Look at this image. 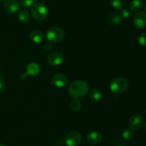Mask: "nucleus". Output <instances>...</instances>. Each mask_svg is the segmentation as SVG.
<instances>
[{"instance_id": "6", "label": "nucleus", "mask_w": 146, "mask_h": 146, "mask_svg": "<svg viewBox=\"0 0 146 146\" xmlns=\"http://www.w3.org/2000/svg\"><path fill=\"white\" fill-rule=\"evenodd\" d=\"M64 60V56L62 52L59 51H54L48 54L47 61L52 66H58L62 64Z\"/></svg>"}, {"instance_id": "8", "label": "nucleus", "mask_w": 146, "mask_h": 146, "mask_svg": "<svg viewBox=\"0 0 146 146\" xmlns=\"http://www.w3.org/2000/svg\"><path fill=\"white\" fill-rule=\"evenodd\" d=\"M143 125V118L140 115H134L130 118L128 121V125L130 129L133 130H138Z\"/></svg>"}, {"instance_id": "15", "label": "nucleus", "mask_w": 146, "mask_h": 146, "mask_svg": "<svg viewBox=\"0 0 146 146\" xmlns=\"http://www.w3.org/2000/svg\"><path fill=\"white\" fill-rule=\"evenodd\" d=\"M108 21L110 24H113V25H117V24H121L122 21V18L121 17L119 14L118 13H111L108 16Z\"/></svg>"}, {"instance_id": "23", "label": "nucleus", "mask_w": 146, "mask_h": 146, "mask_svg": "<svg viewBox=\"0 0 146 146\" xmlns=\"http://www.w3.org/2000/svg\"><path fill=\"white\" fill-rule=\"evenodd\" d=\"M19 2L23 7H29L34 4V0H19Z\"/></svg>"}, {"instance_id": "30", "label": "nucleus", "mask_w": 146, "mask_h": 146, "mask_svg": "<svg viewBox=\"0 0 146 146\" xmlns=\"http://www.w3.org/2000/svg\"><path fill=\"white\" fill-rule=\"evenodd\" d=\"M145 127H146V123H145Z\"/></svg>"}, {"instance_id": "31", "label": "nucleus", "mask_w": 146, "mask_h": 146, "mask_svg": "<svg viewBox=\"0 0 146 146\" xmlns=\"http://www.w3.org/2000/svg\"><path fill=\"white\" fill-rule=\"evenodd\" d=\"M145 113H146V110H145Z\"/></svg>"}, {"instance_id": "4", "label": "nucleus", "mask_w": 146, "mask_h": 146, "mask_svg": "<svg viewBox=\"0 0 146 146\" xmlns=\"http://www.w3.org/2000/svg\"><path fill=\"white\" fill-rule=\"evenodd\" d=\"M64 37V31L58 27H53L48 29L46 32V38L50 42L57 43L61 41Z\"/></svg>"}, {"instance_id": "7", "label": "nucleus", "mask_w": 146, "mask_h": 146, "mask_svg": "<svg viewBox=\"0 0 146 146\" xmlns=\"http://www.w3.org/2000/svg\"><path fill=\"white\" fill-rule=\"evenodd\" d=\"M133 23L139 29H143L146 27V13L138 11L133 17Z\"/></svg>"}, {"instance_id": "13", "label": "nucleus", "mask_w": 146, "mask_h": 146, "mask_svg": "<svg viewBox=\"0 0 146 146\" xmlns=\"http://www.w3.org/2000/svg\"><path fill=\"white\" fill-rule=\"evenodd\" d=\"M102 136L97 131H91L87 135V140L91 144H97L101 141Z\"/></svg>"}, {"instance_id": "27", "label": "nucleus", "mask_w": 146, "mask_h": 146, "mask_svg": "<svg viewBox=\"0 0 146 146\" xmlns=\"http://www.w3.org/2000/svg\"><path fill=\"white\" fill-rule=\"evenodd\" d=\"M145 11H146V4H145Z\"/></svg>"}, {"instance_id": "24", "label": "nucleus", "mask_w": 146, "mask_h": 146, "mask_svg": "<svg viewBox=\"0 0 146 146\" xmlns=\"http://www.w3.org/2000/svg\"><path fill=\"white\" fill-rule=\"evenodd\" d=\"M6 87V84L5 82H4V78H3V76L1 75V74L0 73V93L3 92L5 90Z\"/></svg>"}, {"instance_id": "10", "label": "nucleus", "mask_w": 146, "mask_h": 146, "mask_svg": "<svg viewBox=\"0 0 146 146\" xmlns=\"http://www.w3.org/2000/svg\"><path fill=\"white\" fill-rule=\"evenodd\" d=\"M52 83L54 86L57 87H64L68 83V78L66 75L58 73L53 76L52 77Z\"/></svg>"}, {"instance_id": "1", "label": "nucleus", "mask_w": 146, "mask_h": 146, "mask_svg": "<svg viewBox=\"0 0 146 146\" xmlns=\"http://www.w3.org/2000/svg\"><path fill=\"white\" fill-rule=\"evenodd\" d=\"M89 92L88 83L82 80H78L72 82L68 88L70 95L74 99H78L86 95Z\"/></svg>"}, {"instance_id": "29", "label": "nucleus", "mask_w": 146, "mask_h": 146, "mask_svg": "<svg viewBox=\"0 0 146 146\" xmlns=\"http://www.w3.org/2000/svg\"><path fill=\"white\" fill-rule=\"evenodd\" d=\"M2 1V0H0V1Z\"/></svg>"}, {"instance_id": "11", "label": "nucleus", "mask_w": 146, "mask_h": 146, "mask_svg": "<svg viewBox=\"0 0 146 146\" xmlns=\"http://www.w3.org/2000/svg\"><path fill=\"white\" fill-rule=\"evenodd\" d=\"M30 40L35 44H40L44 41V35L40 30H33L29 34Z\"/></svg>"}, {"instance_id": "17", "label": "nucleus", "mask_w": 146, "mask_h": 146, "mask_svg": "<svg viewBox=\"0 0 146 146\" xmlns=\"http://www.w3.org/2000/svg\"><path fill=\"white\" fill-rule=\"evenodd\" d=\"M19 19L20 21L23 23H27L30 21V19H31V14L27 10H21V11L19 12Z\"/></svg>"}, {"instance_id": "14", "label": "nucleus", "mask_w": 146, "mask_h": 146, "mask_svg": "<svg viewBox=\"0 0 146 146\" xmlns=\"http://www.w3.org/2000/svg\"><path fill=\"white\" fill-rule=\"evenodd\" d=\"M89 99L94 103L98 102L101 99V93L98 89H93L89 92Z\"/></svg>"}, {"instance_id": "28", "label": "nucleus", "mask_w": 146, "mask_h": 146, "mask_svg": "<svg viewBox=\"0 0 146 146\" xmlns=\"http://www.w3.org/2000/svg\"><path fill=\"white\" fill-rule=\"evenodd\" d=\"M117 146H123V145H117Z\"/></svg>"}, {"instance_id": "21", "label": "nucleus", "mask_w": 146, "mask_h": 146, "mask_svg": "<svg viewBox=\"0 0 146 146\" xmlns=\"http://www.w3.org/2000/svg\"><path fill=\"white\" fill-rule=\"evenodd\" d=\"M138 44L143 47H146V32L140 34L138 38Z\"/></svg>"}, {"instance_id": "3", "label": "nucleus", "mask_w": 146, "mask_h": 146, "mask_svg": "<svg viewBox=\"0 0 146 146\" xmlns=\"http://www.w3.org/2000/svg\"><path fill=\"white\" fill-rule=\"evenodd\" d=\"M31 13L33 17L37 21H43L48 16L46 7L41 2H36L33 4Z\"/></svg>"}, {"instance_id": "26", "label": "nucleus", "mask_w": 146, "mask_h": 146, "mask_svg": "<svg viewBox=\"0 0 146 146\" xmlns=\"http://www.w3.org/2000/svg\"><path fill=\"white\" fill-rule=\"evenodd\" d=\"M0 146H4L3 144H0Z\"/></svg>"}, {"instance_id": "22", "label": "nucleus", "mask_w": 146, "mask_h": 146, "mask_svg": "<svg viewBox=\"0 0 146 146\" xmlns=\"http://www.w3.org/2000/svg\"><path fill=\"white\" fill-rule=\"evenodd\" d=\"M119 14L122 19H128L131 16V12H130V11L128 9L123 8L122 9H121Z\"/></svg>"}, {"instance_id": "5", "label": "nucleus", "mask_w": 146, "mask_h": 146, "mask_svg": "<svg viewBox=\"0 0 146 146\" xmlns=\"http://www.w3.org/2000/svg\"><path fill=\"white\" fill-rule=\"evenodd\" d=\"M82 141L81 135L78 132L73 131L68 133L65 137V144L67 146H78Z\"/></svg>"}, {"instance_id": "16", "label": "nucleus", "mask_w": 146, "mask_h": 146, "mask_svg": "<svg viewBox=\"0 0 146 146\" xmlns=\"http://www.w3.org/2000/svg\"><path fill=\"white\" fill-rule=\"evenodd\" d=\"M143 1L142 0H132L129 4L131 10L133 11H137L141 10L143 7Z\"/></svg>"}, {"instance_id": "20", "label": "nucleus", "mask_w": 146, "mask_h": 146, "mask_svg": "<svg viewBox=\"0 0 146 146\" xmlns=\"http://www.w3.org/2000/svg\"><path fill=\"white\" fill-rule=\"evenodd\" d=\"M133 135V133L131 129H125L122 133L123 138L127 140L132 138Z\"/></svg>"}, {"instance_id": "25", "label": "nucleus", "mask_w": 146, "mask_h": 146, "mask_svg": "<svg viewBox=\"0 0 146 146\" xmlns=\"http://www.w3.org/2000/svg\"><path fill=\"white\" fill-rule=\"evenodd\" d=\"M64 143H65V142H64V140H63L62 139H58V140L56 141V145L57 146H62Z\"/></svg>"}, {"instance_id": "9", "label": "nucleus", "mask_w": 146, "mask_h": 146, "mask_svg": "<svg viewBox=\"0 0 146 146\" xmlns=\"http://www.w3.org/2000/svg\"><path fill=\"white\" fill-rule=\"evenodd\" d=\"M4 8L9 14H14L18 11L19 5L17 0H4Z\"/></svg>"}, {"instance_id": "12", "label": "nucleus", "mask_w": 146, "mask_h": 146, "mask_svg": "<svg viewBox=\"0 0 146 146\" xmlns=\"http://www.w3.org/2000/svg\"><path fill=\"white\" fill-rule=\"evenodd\" d=\"M39 65L36 62H31L27 66L26 74L29 76H36L39 73Z\"/></svg>"}, {"instance_id": "19", "label": "nucleus", "mask_w": 146, "mask_h": 146, "mask_svg": "<svg viewBox=\"0 0 146 146\" xmlns=\"http://www.w3.org/2000/svg\"><path fill=\"white\" fill-rule=\"evenodd\" d=\"M70 107L71 109L74 112H78L81 110V102L78 100V99H74L71 102L70 104Z\"/></svg>"}, {"instance_id": "18", "label": "nucleus", "mask_w": 146, "mask_h": 146, "mask_svg": "<svg viewBox=\"0 0 146 146\" xmlns=\"http://www.w3.org/2000/svg\"><path fill=\"white\" fill-rule=\"evenodd\" d=\"M111 5L116 10H121L125 6L126 0H110Z\"/></svg>"}, {"instance_id": "2", "label": "nucleus", "mask_w": 146, "mask_h": 146, "mask_svg": "<svg viewBox=\"0 0 146 146\" xmlns=\"http://www.w3.org/2000/svg\"><path fill=\"white\" fill-rule=\"evenodd\" d=\"M128 81L126 78L122 77L113 79L110 84V89L115 94H119L126 90L128 87Z\"/></svg>"}]
</instances>
